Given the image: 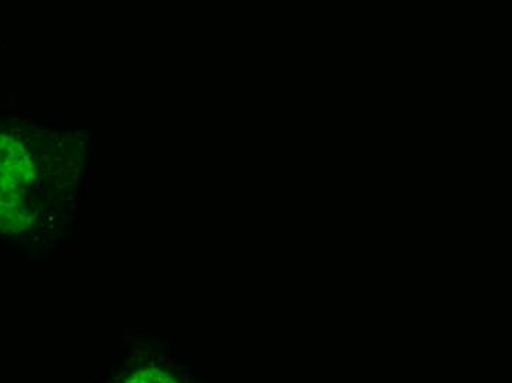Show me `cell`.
I'll return each mask as SVG.
<instances>
[{
    "label": "cell",
    "instance_id": "7a4b0ae2",
    "mask_svg": "<svg viewBox=\"0 0 512 383\" xmlns=\"http://www.w3.org/2000/svg\"><path fill=\"white\" fill-rule=\"evenodd\" d=\"M128 383H176L170 376L159 370H143L139 375L133 376Z\"/></svg>",
    "mask_w": 512,
    "mask_h": 383
},
{
    "label": "cell",
    "instance_id": "6da1fadb",
    "mask_svg": "<svg viewBox=\"0 0 512 383\" xmlns=\"http://www.w3.org/2000/svg\"><path fill=\"white\" fill-rule=\"evenodd\" d=\"M33 165L17 140L0 136V229H23L30 220Z\"/></svg>",
    "mask_w": 512,
    "mask_h": 383
}]
</instances>
